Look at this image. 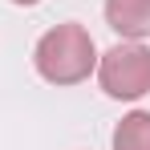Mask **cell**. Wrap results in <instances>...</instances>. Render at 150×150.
<instances>
[{
    "label": "cell",
    "instance_id": "obj_1",
    "mask_svg": "<svg viewBox=\"0 0 150 150\" xmlns=\"http://www.w3.org/2000/svg\"><path fill=\"white\" fill-rule=\"evenodd\" d=\"M33 65L49 85H81L85 77L98 69V45L89 37V28L65 21V25L49 28L37 49H33Z\"/></svg>",
    "mask_w": 150,
    "mask_h": 150
},
{
    "label": "cell",
    "instance_id": "obj_2",
    "mask_svg": "<svg viewBox=\"0 0 150 150\" xmlns=\"http://www.w3.org/2000/svg\"><path fill=\"white\" fill-rule=\"evenodd\" d=\"M98 81L105 98L114 101H138L150 93V49L142 41H122L110 53L98 57Z\"/></svg>",
    "mask_w": 150,
    "mask_h": 150
},
{
    "label": "cell",
    "instance_id": "obj_3",
    "mask_svg": "<svg viewBox=\"0 0 150 150\" xmlns=\"http://www.w3.org/2000/svg\"><path fill=\"white\" fill-rule=\"evenodd\" d=\"M105 25L122 41L150 37V0H105Z\"/></svg>",
    "mask_w": 150,
    "mask_h": 150
},
{
    "label": "cell",
    "instance_id": "obj_4",
    "mask_svg": "<svg viewBox=\"0 0 150 150\" xmlns=\"http://www.w3.org/2000/svg\"><path fill=\"white\" fill-rule=\"evenodd\" d=\"M110 150H150V110H130L114 126Z\"/></svg>",
    "mask_w": 150,
    "mask_h": 150
},
{
    "label": "cell",
    "instance_id": "obj_5",
    "mask_svg": "<svg viewBox=\"0 0 150 150\" xmlns=\"http://www.w3.org/2000/svg\"><path fill=\"white\" fill-rule=\"evenodd\" d=\"M12 4H21V8H33V4H41V0H12Z\"/></svg>",
    "mask_w": 150,
    "mask_h": 150
}]
</instances>
